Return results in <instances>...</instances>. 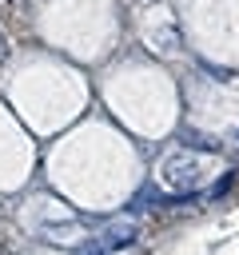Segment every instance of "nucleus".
<instances>
[{
	"mask_svg": "<svg viewBox=\"0 0 239 255\" xmlns=\"http://www.w3.org/2000/svg\"><path fill=\"white\" fill-rule=\"evenodd\" d=\"M199 179H203V159H199V155H183V151L167 155V163H163V183H167V187L191 191Z\"/></svg>",
	"mask_w": 239,
	"mask_h": 255,
	"instance_id": "obj_1",
	"label": "nucleus"
},
{
	"mask_svg": "<svg viewBox=\"0 0 239 255\" xmlns=\"http://www.w3.org/2000/svg\"><path fill=\"white\" fill-rule=\"evenodd\" d=\"M131 239H135V227H131V223H123V219H116V223L108 227V235H104V243H108L112 251H116V247H127Z\"/></svg>",
	"mask_w": 239,
	"mask_h": 255,
	"instance_id": "obj_2",
	"label": "nucleus"
},
{
	"mask_svg": "<svg viewBox=\"0 0 239 255\" xmlns=\"http://www.w3.org/2000/svg\"><path fill=\"white\" fill-rule=\"evenodd\" d=\"M24 12H28L24 0H0V24H16V20H24Z\"/></svg>",
	"mask_w": 239,
	"mask_h": 255,
	"instance_id": "obj_3",
	"label": "nucleus"
},
{
	"mask_svg": "<svg viewBox=\"0 0 239 255\" xmlns=\"http://www.w3.org/2000/svg\"><path fill=\"white\" fill-rule=\"evenodd\" d=\"M183 143H187V147H203V151H215V147H219L215 139H207V135H199V131H183Z\"/></svg>",
	"mask_w": 239,
	"mask_h": 255,
	"instance_id": "obj_4",
	"label": "nucleus"
},
{
	"mask_svg": "<svg viewBox=\"0 0 239 255\" xmlns=\"http://www.w3.org/2000/svg\"><path fill=\"white\" fill-rule=\"evenodd\" d=\"M108 251H112V247H108L104 239H100V243H88V247H84V255H108Z\"/></svg>",
	"mask_w": 239,
	"mask_h": 255,
	"instance_id": "obj_5",
	"label": "nucleus"
},
{
	"mask_svg": "<svg viewBox=\"0 0 239 255\" xmlns=\"http://www.w3.org/2000/svg\"><path fill=\"white\" fill-rule=\"evenodd\" d=\"M231 183H235V175H223V179H219V183H215V195H223V191H227V187H231Z\"/></svg>",
	"mask_w": 239,
	"mask_h": 255,
	"instance_id": "obj_6",
	"label": "nucleus"
},
{
	"mask_svg": "<svg viewBox=\"0 0 239 255\" xmlns=\"http://www.w3.org/2000/svg\"><path fill=\"white\" fill-rule=\"evenodd\" d=\"M4 56H8V44H4V36H0V60H4Z\"/></svg>",
	"mask_w": 239,
	"mask_h": 255,
	"instance_id": "obj_7",
	"label": "nucleus"
}]
</instances>
